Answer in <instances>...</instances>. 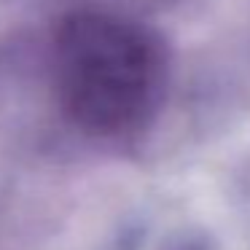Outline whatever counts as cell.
I'll return each instance as SVG.
<instances>
[{"label": "cell", "mask_w": 250, "mask_h": 250, "mask_svg": "<svg viewBox=\"0 0 250 250\" xmlns=\"http://www.w3.org/2000/svg\"><path fill=\"white\" fill-rule=\"evenodd\" d=\"M51 70L62 110L94 135L137 129L162 86L156 41L108 11H73L57 24Z\"/></svg>", "instance_id": "6da1fadb"}]
</instances>
